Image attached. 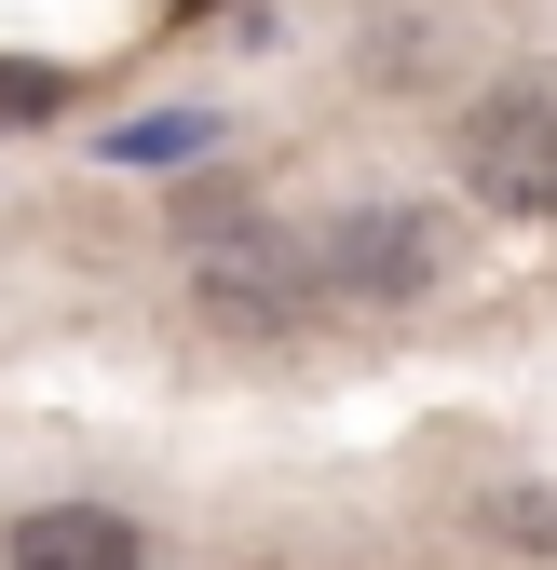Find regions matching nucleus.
Segmentation results:
<instances>
[{
    "mask_svg": "<svg viewBox=\"0 0 557 570\" xmlns=\"http://www.w3.org/2000/svg\"><path fill=\"white\" fill-rule=\"evenodd\" d=\"M55 96H68L55 68H14V55H0V122H55Z\"/></svg>",
    "mask_w": 557,
    "mask_h": 570,
    "instance_id": "obj_6",
    "label": "nucleus"
},
{
    "mask_svg": "<svg viewBox=\"0 0 557 570\" xmlns=\"http://www.w3.org/2000/svg\"><path fill=\"white\" fill-rule=\"evenodd\" d=\"M476 530H490L504 557H557V489H490V503H476Z\"/></svg>",
    "mask_w": 557,
    "mask_h": 570,
    "instance_id": "obj_5",
    "label": "nucleus"
},
{
    "mask_svg": "<svg viewBox=\"0 0 557 570\" xmlns=\"http://www.w3.org/2000/svg\"><path fill=\"white\" fill-rule=\"evenodd\" d=\"M190 150H204V122H136L123 136V164H190Z\"/></svg>",
    "mask_w": 557,
    "mask_h": 570,
    "instance_id": "obj_7",
    "label": "nucleus"
},
{
    "mask_svg": "<svg viewBox=\"0 0 557 570\" xmlns=\"http://www.w3.org/2000/svg\"><path fill=\"white\" fill-rule=\"evenodd\" d=\"M462 177L504 218H557V82H504L462 109Z\"/></svg>",
    "mask_w": 557,
    "mask_h": 570,
    "instance_id": "obj_3",
    "label": "nucleus"
},
{
    "mask_svg": "<svg viewBox=\"0 0 557 570\" xmlns=\"http://www.w3.org/2000/svg\"><path fill=\"white\" fill-rule=\"evenodd\" d=\"M190 299H204L218 340H286L313 313V245L245 218L232 190H190Z\"/></svg>",
    "mask_w": 557,
    "mask_h": 570,
    "instance_id": "obj_1",
    "label": "nucleus"
},
{
    "mask_svg": "<svg viewBox=\"0 0 557 570\" xmlns=\"http://www.w3.org/2000/svg\"><path fill=\"white\" fill-rule=\"evenodd\" d=\"M436 272H449V232L422 204H340L313 232V285H340V299H368V313H408Z\"/></svg>",
    "mask_w": 557,
    "mask_h": 570,
    "instance_id": "obj_2",
    "label": "nucleus"
},
{
    "mask_svg": "<svg viewBox=\"0 0 557 570\" xmlns=\"http://www.w3.org/2000/svg\"><path fill=\"white\" fill-rule=\"evenodd\" d=\"M0 557L14 570H150V543H136L123 503H28L0 530Z\"/></svg>",
    "mask_w": 557,
    "mask_h": 570,
    "instance_id": "obj_4",
    "label": "nucleus"
}]
</instances>
